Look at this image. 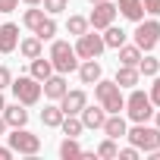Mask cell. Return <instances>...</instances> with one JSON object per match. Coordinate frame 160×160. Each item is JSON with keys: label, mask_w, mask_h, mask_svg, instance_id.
Here are the masks:
<instances>
[{"label": "cell", "mask_w": 160, "mask_h": 160, "mask_svg": "<svg viewBox=\"0 0 160 160\" xmlns=\"http://www.w3.org/2000/svg\"><path fill=\"white\" fill-rule=\"evenodd\" d=\"M138 28H135V47H141V53H151L154 47H157V41H160V22H157V16L154 19H141V22H135Z\"/></svg>", "instance_id": "obj_7"}, {"label": "cell", "mask_w": 160, "mask_h": 160, "mask_svg": "<svg viewBox=\"0 0 160 160\" xmlns=\"http://www.w3.org/2000/svg\"><path fill=\"white\" fill-rule=\"evenodd\" d=\"M3 107H7V98H3V91H0V113H3Z\"/></svg>", "instance_id": "obj_39"}, {"label": "cell", "mask_w": 160, "mask_h": 160, "mask_svg": "<svg viewBox=\"0 0 160 160\" xmlns=\"http://www.w3.org/2000/svg\"><path fill=\"white\" fill-rule=\"evenodd\" d=\"M126 38H129V35H126L122 28H116V25H107V28H104V44L113 47V50H119V47L126 44Z\"/></svg>", "instance_id": "obj_22"}, {"label": "cell", "mask_w": 160, "mask_h": 160, "mask_svg": "<svg viewBox=\"0 0 160 160\" xmlns=\"http://www.w3.org/2000/svg\"><path fill=\"white\" fill-rule=\"evenodd\" d=\"M154 119H157V129H160V110H154Z\"/></svg>", "instance_id": "obj_40"}, {"label": "cell", "mask_w": 160, "mask_h": 160, "mask_svg": "<svg viewBox=\"0 0 160 160\" xmlns=\"http://www.w3.org/2000/svg\"><path fill=\"white\" fill-rule=\"evenodd\" d=\"M138 60H141V47H135V44L119 47V66H138Z\"/></svg>", "instance_id": "obj_24"}, {"label": "cell", "mask_w": 160, "mask_h": 160, "mask_svg": "<svg viewBox=\"0 0 160 160\" xmlns=\"http://www.w3.org/2000/svg\"><path fill=\"white\" fill-rule=\"evenodd\" d=\"M116 151H119V148H116V141H113V138H104V141L98 144V157H104V160H113V157H116Z\"/></svg>", "instance_id": "obj_31"}, {"label": "cell", "mask_w": 160, "mask_h": 160, "mask_svg": "<svg viewBox=\"0 0 160 160\" xmlns=\"http://www.w3.org/2000/svg\"><path fill=\"white\" fill-rule=\"evenodd\" d=\"M19 7V0H0V13H13Z\"/></svg>", "instance_id": "obj_36"}, {"label": "cell", "mask_w": 160, "mask_h": 160, "mask_svg": "<svg viewBox=\"0 0 160 160\" xmlns=\"http://www.w3.org/2000/svg\"><path fill=\"white\" fill-rule=\"evenodd\" d=\"M10 88H13V98H16L19 104H25V107H32V104L41 101V82H38V78H32V75L13 78Z\"/></svg>", "instance_id": "obj_6"}, {"label": "cell", "mask_w": 160, "mask_h": 160, "mask_svg": "<svg viewBox=\"0 0 160 160\" xmlns=\"http://www.w3.org/2000/svg\"><path fill=\"white\" fill-rule=\"evenodd\" d=\"M44 16H47L44 10H38V7H32V10H25V13H22V25L35 32V28H38V25L44 22Z\"/></svg>", "instance_id": "obj_27"}, {"label": "cell", "mask_w": 160, "mask_h": 160, "mask_svg": "<svg viewBox=\"0 0 160 160\" xmlns=\"http://www.w3.org/2000/svg\"><path fill=\"white\" fill-rule=\"evenodd\" d=\"M60 129H63V135H69V138H78V135L85 132V126H82V119H78V116H63Z\"/></svg>", "instance_id": "obj_25"}, {"label": "cell", "mask_w": 160, "mask_h": 160, "mask_svg": "<svg viewBox=\"0 0 160 160\" xmlns=\"http://www.w3.org/2000/svg\"><path fill=\"white\" fill-rule=\"evenodd\" d=\"M88 28H91V25H88V19H85V16H69V22H66V32H69V35H75V38H78V35H85Z\"/></svg>", "instance_id": "obj_29"}, {"label": "cell", "mask_w": 160, "mask_h": 160, "mask_svg": "<svg viewBox=\"0 0 160 160\" xmlns=\"http://www.w3.org/2000/svg\"><path fill=\"white\" fill-rule=\"evenodd\" d=\"M78 119H82V126L85 129H101L104 126V119H107V110L104 107H82V113H78Z\"/></svg>", "instance_id": "obj_15"}, {"label": "cell", "mask_w": 160, "mask_h": 160, "mask_svg": "<svg viewBox=\"0 0 160 160\" xmlns=\"http://www.w3.org/2000/svg\"><path fill=\"white\" fill-rule=\"evenodd\" d=\"M7 129H10V126H7V119H3V116H0V138H3V135H7Z\"/></svg>", "instance_id": "obj_38"}, {"label": "cell", "mask_w": 160, "mask_h": 160, "mask_svg": "<svg viewBox=\"0 0 160 160\" xmlns=\"http://www.w3.org/2000/svg\"><path fill=\"white\" fill-rule=\"evenodd\" d=\"M104 135L107 138H113V141H119V138H126V132H129V126H126V119H122V113H107V119H104Z\"/></svg>", "instance_id": "obj_13"}, {"label": "cell", "mask_w": 160, "mask_h": 160, "mask_svg": "<svg viewBox=\"0 0 160 160\" xmlns=\"http://www.w3.org/2000/svg\"><path fill=\"white\" fill-rule=\"evenodd\" d=\"M41 50H44V41H41L38 35H32V38H22V41H19V53H22L25 60L41 57Z\"/></svg>", "instance_id": "obj_19"}, {"label": "cell", "mask_w": 160, "mask_h": 160, "mask_svg": "<svg viewBox=\"0 0 160 160\" xmlns=\"http://www.w3.org/2000/svg\"><path fill=\"white\" fill-rule=\"evenodd\" d=\"M60 157L63 160H78L82 157V144H78V138H63V144H60Z\"/></svg>", "instance_id": "obj_23"}, {"label": "cell", "mask_w": 160, "mask_h": 160, "mask_svg": "<svg viewBox=\"0 0 160 160\" xmlns=\"http://www.w3.org/2000/svg\"><path fill=\"white\" fill-rule=\"evenodd\" d=\"M41 3H44V13L47 16H60V13L69 10V0H41Z\"/></svg>", "instance_id": "obj_30"}, {"label": "cell", "mask_w": 160, "mask_h": 160, "mask_svg": "<svg viewBox=\"0 0 160 160\" xmlns=\"http://www.w3.org/2000/svg\"><path fill=\"white\" fill-rule=\"evenodd\" d=\"M148 98H151L154 107H160V72L154 75V85H151V94H148Z\"/></svg>", "instance_id": "obj_33"}, {"label": "cell", "mask_w": 160, "mask_h": 160, "mask_svg": "<svg viewBox=\"0 0 160 160\" xmlns=\"http://www.w3.org/2000/svg\"><path fill=\"white\" fill-rule=\"evenodd\" d=\"M25 3H28V7H38V3H41V0H25Z\"/></svg>", "instance_id": "obj_41"}, {"label": "cell", "mask_w": 160, "mask_h": 160, "mask_svg": "<svg viewBox=\"0 0 160 160\" xmlns=\"http://www.w3.org/2000/svg\"><path fill=\"white\" fill-rule=\"evenodd\" d=\"M116 3H110V0H101V3H94V10H91V16H88V25L94 28V32H104L107 25H113V19H116Z\"/></svg>", "instance_id": "obj_9"}, {"label": "cell", "mask_w": 160, "mask_h": 160, "mask_svg": "<svg viewBox=\"0 0 160 160\" xmlns=\"http://www.w3.org/2000/svg\"><path fill=\"white\" fill-rule=\"evenodd\" d=\"M50 63H53V72H75L78 69V57H75V47L69 41H53L50 44Z\"/></svg>", "instance_id": "obj_3"}, {"label": "cell", "mask_w": 160, "mask_h": 160, "mask_svg": "<svg viewBox=\"0 0 160 160\" xmlns=\"http://www.w3.org/2000/svg\"><path fill=\"white\" fill-rule=\"evenodd\" d=\"M138 78H141L138 66H119V69H116V78H113V82H116L119 88H135V85H138Z\"/></svg>", "instance_id": "obj_17"}, {"label": "cell", "mask_w": 160, "mask_h": 160, "mask_svg": "<svg viewBox=\"0 0 160 160\" xmlns=\"http://www.w3.org/2000/svg\"><path fill=\"white\" fill-rule=\"evenodd\" d=\"M47 75H53V63H50V57H35V60H32V78L44 82Z\"/></svg>", "instance_id": "obj_20"}, {"label": "cell", "mask_w": 160, "mask_h": 160, "mask_svg": "<svg viewBox=\"0 0 160 160\" xmlns=\"http://www.w3.org/2000/svg\"><path fill=\"white\" fill-rule=\"evenodd\" d=\"M16 47H19V25L3 22L0 25V53H13Z\"/></svg>", "instance_id": "obj_14"}, {"label": "cell", "mask_w": 160, "mask_h": 160, "mask_svg": "<svg viewBox=\"0 0 160 160\" xmlns=\"http://www.w3.org/2000/svg\"><path fill=\"white\" fill-rule=\"evenodd\" d=\"M126 116H129L132 122H148V119L154 116V104H151V98H148L144 91L132 88V94L126 98Z\"/></svg>", "instance_id": "obj_4"}, {"label": "cell", "mask_w": 160, "mask_h": 160, "mask_svg": "<svg viewBox=\"0 0 160 160\" xmlns=\"http://www.w3.org/2000/svg\"><path fill=\"white\" fill-rule=\"evenodd\" d=\"M10 157H13V148H10V144H7V148L0 144V160H10Z\"/></svg>", "instance_id": "obj_37"}, {"label": "cell", "mask_w": 160, "mask_h": 160, "mask_svg": "<svg viewBox=\"0 0 160 160\" xmlns=\"http://www.w3.org/2000/svg\"><path fill=\"white\" fill-rule=\"evenodd\" d=\"M78 78H82V85H94L101 78V63L98 60H82L78 63Z\"/></svg>", "instance_id": "obj_16"}, {"label": "cell", "mask_w": 160, "mask_h": 160, "mask_svg": "<svg viewBox=\"0 0 160 160\" xmlns=\"http://www.w3.org/2000/svg\"><path fill=\"white\" fill-rule=\"evenodd\" d=\"M10 82H13V72H10L7 66H0V91H3V88H10Z\"/></svg>", "instance_id": "obj_35"}, {"label": "cell", "mask_w": 160, "mask_h": 160, "mask_svg": "<svg viewBox=\"0 0 160 160\" xmlns=\"http://www.w3.org/2000/svg\"><path fill=\"white\" fill-rule=\"evenodd\" d=\"M138 154H141V151H138L135 144H129V148H119V151H116V157H119V160H138Z\"/></svg>", "instance_id": "obj_32"}, {"label": "cell", "mask_w": 160, "mask_h": 160, "mask_svg": "<svg viewBox=\"0 0 160 160\" xmlns=\"http://www.w3.org/2000/svg\"><path fill=\"white\" fill-rule=\"evenodd\" d=\"M104 50H107V44H104V35H98V32H85L75 41V57L78 60H98Z\"/></svg>", "instance_id": "obj_8"}, {"label": "cell", "mask_w": 160, "mask_h": 160, "mask_svg": "<svg viewBox=\"0 0 160 160\" xmlns=\"http://www.w3.org/2000/svg\"><path fill=\"white\" fill-rule=\"evenodd\" d=\"M41 122H44L47 129H60V122H63V110H60V104H47V107L41 110Z\"/></svg>", "instance_id": "obj_21"}, {"label": "cell", "mask_w": 160, "mask_h": 160, "mask_svg": "<svg viewBox=\"0 0 160 160\" xmlns=\"http://www.w3.org/2000/svg\"><path fill=\"white\" fill-rule=\"evenodd\" d=\"M116 10H119L129 22H141V19H144V7H141V0H119Z\"/></svg>", "instance_id": "obj_18"}, {"label": "cell", "mask_w": 160, "mask_h": 160, "mask_svg": "<svg viewBox=\"0 0 160 160\" xmlns=\"http://www.w3.org/2000/svg\"><path fill=\"white\" fill-rule=\"evenodd\" d=\"M0 116L7 119L10 129H22V126H28V110H25V104H19V101H16V104H7Z\"/></svg>", "instance_id": "obj_12"}, {"label": "cell", "mask_w": 160, "mask_h": 160, "mask_svg": "<svg viewBox=\"0 0 160 160\" xmlns=\"http://www.w3.org/2000/svg\"><path fill=\"white\" fill-rule=\"evenodd\" d=\"M129 144H135L138 151L151 154V151H160V129L157 126H144V122H135L129 132H126Z\"/></svg>", "instance_id": "obj_2"}, {"label": "cell", "mask_w": 160, "mask_h": 160, "mask_svg": "<svg viewBox=\"0 0 160 160\" xmlns=\"http://www.w3.org/2000/svg\"><path fill=\"white\" fill-rule=\"evenodd\" d=\"M85 104H88V94H85L82 88H75V91H66V94L60 98V110H63V116H78Z\"/></svg>", "instance_id": "obj_10"}, {"label": "cell", "mask_w": 160, "mask_h": 160, "mask_svg": "<svg viewBox=\"0 0 160 160\" xmlns=\"http://www.w3.org/2000/svg\"><path fill=\"white\" fill-rule=\"evenodd\" d=\"M138 72H141L144 78H154V75L160 72V60H157V57H144V53H141V60H138Z\"/></svg>", "instance_id": "obj_26"}, {"label": "cell", "mask_w": 160, "mask_h": 160, "mask_svg": "<svg viewBox=\"0 0 160 160\" xmlns=\"http://www.w3.org/2000/svg\"><path fill=\"white\" fill-rule=\"evenodd\" d=\"M35 35H38L41 41H53V35H57V22H53V16H44V22L35 28Z\"/></svg>", "instance_id": "obj_28"}, {"label": "cell", "mask_w": 160, "mask_h": 160, "mask_svg": "<svg viewBox=\"0 0 160 160\" xmlns=\"http://www.w3.org/2000/svg\"><path fill=\"white\" fill-rule=\"evenodd\" d=\"M141 7H144V13L160 16V0H141Z\"/></svg>", "instance_id": "obj_34"}, {"label": "cell", "mask_w": 160, "mask_h": 160, "mask_svg": "<svg viewBox=\"0 0 160 160\" xmlns=\"http://www.w3.org/2000/svg\"><path fill=\"white\" fill-rule=\"evenodd\" d=\"M94 98L98 104L107 110V113H122L126 110V98H122V88L110 78H98L94 82Z\"/></svg>", "instance_id": "obj_1"}, {"label": "cell", "mask_w": 160, "mask_h": 160, "mask_svg": "<svg viewBox=\"0 0 160 160\" xmlns=\"http://www.w3.org/2000/svg\"><path fill=\"white\" fill-rule=\"evenodd\" d=\"M88 3H101V0H88Z\"/></svg>", "instance_id": "obj_42"}, {"label": "cell", "mask_w": 160, "mask_h": 160, "mask_svg": "<svg viewBox=\"0 0 160 160\" xmlns=\"http://www.w3.org/2000/svg\"><path fill=\"white\" fill-rule=\"evenodd\" d=\"M7 144L13 148V154H25V157H35V154L41 151V138H38L35 132H28L25 126H22V129H13V132L7 135Z\"/></svg>", "instance_id": "obj_5"}, {"label": "cell", "mask_w": 160, "mask_h": 160, "mask_svg": "<svg viewBox=\"0 0 160 160\" xmlns=\"http://www.w3.org/2000/svg\"><path fill=\"white\" fill-rule=\"evenodd\" d=\"M66 91H69V85H66V75L63 72H53V75H47L44 82H41V94L47 101H60Z\"/></svg>", "instance_id": "obj_11"}]
</instances>
